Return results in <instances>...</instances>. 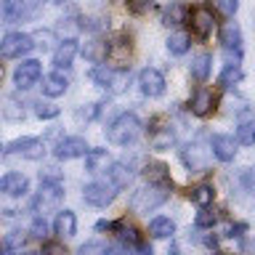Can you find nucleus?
<instances>
[{"label":"nucleus","instance_id":"nucleus-1","mask_svg":"<svg viewBox=\"0 0 255 255\" xmlns=\"http://www.w3.org/2000/svg\"><path fill=\"white\" fill-rule=\"evenodd\" d=\"M64 199V181L59 175H43L40 173V191L32 199V210L37 215H45V210H56Z\"/></svg>","mask_w":255,"mask_h":255},{"label":"nucleus","instance_id":"nucleus-2","mask_svg":"<svg viewBox=\"0 0 255 255\" xmlns=\"http://www.w3.org/2000/svg\"><path fill=\"white\" fill-rule=\"evenodd\" d=\"M91 83H96L99 88L109 93H123L128 85H130V69L128 67H107V64H96V67L88 72Z\"/></svg>","mask_w":255,"mask_h":255},{"label":"nucleus","instance_id":"nucleus-3","mask_svg":"<svg viewBox=\"0 0 255 255\" xmlns=\"http://www.w3.org/2000/svg\"><path fill=\"white\" fill-rule=\"evenodd\" d=\"M138 135H141V120L135 112H123V115H117L107 128V138L112 143H117V146H128V143H133Z\"/></svg>","mask_w":255,"mask_h":255},{"label":"nucleus","instance_id":"nucleus-4","mask_svg":"<svg viewBox=\"0 0 255 255\" xmlns=\"http://www.w3.org/2000/svg\"><path fill=\"white\" fill-rule=\"evenodd\" d=\"M167 199H170V186H162V183H146L143 189L133 191L130 210L133 213H151V210H157L159 205H165Z\"/></svg>","mask_w":255,"mask_h":255},{"label":"nucleus","instance_id":"nucleus-5","mask_svg":"<svg viewBox=\"0 0 255 255\" xmlns=\"http://www.w3.org/2000/svg\"><path fill=\"white\" fill-rule=\"evenodd\" d=\"M32 48H35V40H32V35H27V32H8V35H3V40H0V56H3V59H21V56H27Z\"/></svg>","mask_w":255,"mask_h":255},{"label":"nucleus","instance_id":"nucleus-6","mask_svg":"<svg viewBox=\"0 0 255 255\" xmlns=\"http://www.w3.org/2000/svg\"><path fill=\"white\" fill-rule=\"evenodd\" d=\"M117 186H112L109 181H91L83 186V202L93 205V207H107L115 202L117 197Z\"/></svg>","mask_w":255,"mask_h":255},{"label":"nucleus","instance_id":"nucleus-7","mask_svg":"<svg viewBox=\"0 0 255 255\" xmlns=\"http://www.w3.org/2000/svg\"><path fill=\"white\" fill-rule=\"evenodd\" d=\"M130 37L128 35H112L104 43V61H109L112 67H125V61L130 59Z\"/></svg>","mask_w":255,"mask_h":255},{"label":"nucleus","instance_id":"nucleus-8","mask_svg":"<svg viewBox=\"0 0 255 255\" xmlns=\"http://www.w3.org/2000/svg\"><path fill=\"white\" fill-rule=\"evenodd\" d=\"M221 45L226 53L229 64H239L242 61V51H245V40H242V29L237 24H226L221 29Z\"/></svg>","mask_w":255,"mask_h":255},{"label":"nucleus","instance_id":"nucleus-9","mask_svg":"<svg viewBox=\"0 0 255 255\" xmlns=\"http://www.w3.org/2000/svg\"><path fill=\"white\" fill-rule=\"evenodd\" d=\"M40 77H43V64H40L37 59H24L19 67L13 69V85L19 88V91L35 88L40 83Z\"/></svg>","mask_w":255,"mask_h":255},{"label":"nucleus","instance_id":"nucleus-10","mask_svg":"<svg viewBox=\"0 0 255 255\" xmlns=\"http://www.w3.org/2000/svg\"><path fill=\"white\" fill-rule=\"evenodd\" d=\"M135 83H138V91L143 96H149V99H159V96L165 93V75L154 67H143L138 72V77H135Z\"/></svg>","mask_w":255,"mask_h":255},{"label":"nucleus","instance_id":"nucleus-11","mask_svg":"<svg viewBox=\"0 0 255 255\" xmlns=\"http://www.w3.org/2000/svg\"><path fill=\"white\" fill-rule=\"evenodd\" d=\"M5 154L24 157V159H40V157H45V146L40 138H35V135H24V138H16V141L8 143Z\"/></svg>","mask_w":255,"mask_h":255},{"label":"nucleus","instance_id":"nucleus-12","mask_svg":"<svg viewBox=\"0 0 255 255\" xmlns=\"http://www.w3.org/2000/svg\"><path fill=\"white\" fill-rule=\"evenodd\" d=\"M88 141L83 135H64V138L53 146V154L56 159H77V157H85L88 154Z\"/></svg>","mask_w":255,"mask_h":255},{"label":"nucleus","instance_id":"nucleus-13","mask_svg":"<svg viewBox=\"0 0 255 255\" xmlns=\"http://www.w3.org/2000/svg\"><path fill=\"white\" fill-rule=\"evenodd\" d=\"M186 21L191 24V35H194L197 40H207V37H210L213 24H215L210 8H194V11L186 16Z\"/></svg>","mask_w":255,"mask_h":255},{"label":"nucleus","instance_id":"nucleus-14","mask_svg":"<svg viewBox=\"0 0 255 255\" xmlns=\"http://www.w3.org/2000/svg\"><path fill=\"white\" fill-rule=\"evenodd\" d=\"M29 191V178L24 173L0 175V197H24Z\"/></svg>","mask_w":255,"mask_h":255},{"label":"nucleus","instance_id":"nucleus-15","mask_svg":"<svg viewBox=\"0 0 255 255\" xmlns=\"http://www.w3.org/2000/svg\"><path fill=\"white\" fill-rule=\"evenodd\" d=\"M237 146L239 143H237L234 135H226V133L210 135V151L221 159V162H231V159L237 157Z\"/></svg>","mask_w":255,"mask_h":255},{"label":"nucleus","instance_id":"nucleus-16","mask_svg":"<svg viewBox=\"0 0 255 255\" xmlns=\"http://www.w3.org/2000/svg\"><path fill=\"white\" fill-rule=\"evenodd\" d=\"M149 143H151V149L165 151V149H170L175 143V133L170 130V125L159 128V117H154L149 123Z\"/></svg>","mask_w":255,"mask_h":255},{"label":"nucleus","instance_id":"nucleus-17","mask_svg":"<svg viewBox=\"0 0 255 255\" xmlns=\"http://www.w3.org/2000/svg\"><path fill=\"white\" fill-rule=\"evenodd\" d=\"M213 109H215L213 91H207V88H197V91L191 93V99H189V112H191V115H197V117H207V115H213Z\"/></svg>","mask_w":255,"mask_h":255},{"label":"nucleus","instance_id":"nucleus-18","mask_svg":"<svg viewBox=\"0 0 255 255\" xmlns=\"http://www.w3.org/2000/svg\"><path fill=\"white\" fill-rule=\"evenodd\" d=\"M207 151L210 149H202L194 141V143H186V146L181 149V159H183V165H186L191 173H199V170L207 167Z\"/></svg>","mask_w":255,"mask_h":255},{"label":"nucleus","instance_id":"nucleus-19","mask_svg":"<svg viewBox=\"0 0 255 255\" xmlns=\"http://www.w3.org/2000/svg\"><path fill=\"white\" fill-rule=\"evenodd\" d=\"M75 56H77V40L64 37L59 43V48L53 51V67L56 69H69L72 61H75Z\"/></svg>","mask_w":255,"mask_h":255},{"label":"nucleus","instance_id":"nucleus-20","mask_svg":"<svg viewBox=\"0 0 255 255\" xmlns=\"http://www.w3.org/2000/svg\"><path fill=\"white\" fill-rule=\"evenodd\" d=\"M40 80H43V96H48V99H59V96L69 91V80L61 72H51V75H43Z\"/></svg>","mask_w":255,"mask_h":255},{"label":"nucleus","instance_id":"nucleus-21","mask_svg":"<svg viewBox=\"0 0 255 255\" xmlns=\"http://www.w3.org/2000/svg\"><path fill=\"white\" fill-rule=\"evenodd\" d=\"M53 231L61 239L75 237L77 234V215L72 210H59V215H56V221H53Z\"/></svg>","mask_w":255,"mask_h":255},{"label":"nucleus","instance_id":"nucleus-22","mask_svg":"<svg viewBox=\"0 0 255 255\" xmlns=\"http://www.w3.org/2000/svg\"><path fill=\"white\" fill-rule=\"evenodd\" d=\"M29 11L24 8V0H0V24H13Z\"/></svg>","mask_w":255,"mask_h":255},{"label":"nucleus","instance_id":"nucleus-23","mask_svg":"<svg viewBox=\"0 0 255 255\" xmlns=\"http://www.w3.org/2000/svg\"><path fill=\"white\" fill-rule=\"evenodd\" d=\"M112 157H109V149H88L85 154V170L88 173H104L109 167Z\"/></svg>","mask_w":255,"mask_h":255},{"label":"nucleus","instance_id":"nucleus-24","mask_svg":"<svg viewBox=\"0 0 255 255\" xmlns=\"http://www.w3.org/2000/svg\"><path fill=\"white\" fill-rule=\"evenodd\" d=\"M141 173H143V178H146V183H162V186H173V183H170V167H167L165 162H149Z\"/></svg>","mask_w":255,"mask_h":255},{"label":"nucleus","instance_id":"nucleus-25","mask_svg":"<svg viewBox=\"0 0 255 255\" xmlns=\"http://www.w3.org/2000/svg\"><path fill=\"white\" fill-rule=\"evenodd\" d=\"M104 173H107V181L112 183V186H117V189H125L128 183H130V178H133L130 167H125L123 162H109V167Z\"/></svg>","mask_w":255,"mask_h":255},{"label":"nucleus","instance_id":"nucleus-26","mask_svg":"<svg viewBox=\"0 0 255 255\" xmlns=\"http://www.w3.org/2000/svg\"><path fill=\"white\" fill-rule=\"evenodd\" d=\"M175 234V223L167 215H157L149 221V237L151 239H170Z\"/></svg>","mask_w":255,"mask_h":255},{"label":"nucleus","instance_id":"nucleus-27","mask_svg":"<svg viewBox=\"0 0 255 255\" xmlns=\"http://www.w3.org/2000/svg\"><path fill=\"white\" fill-rule=\"evenodd\" d=\"M210 67H213V56L210 53L194 56V61H191V77H194L197 83H205V80L210 77Z\"/></svg>","mask_w":255,"mask_h":255},{"label":"nucleus","instance_id":"nucleus-28","mask_svg":"<svg viewBox=\"0 0 255 255\" xmlns=\"http://www.w3.org/2000/svg\"><path fill=\"white\" fill-rule=\"evenodd\" d=\"M186 16H189V8L183 3H170L162 13V24H167V27H178V24L186 21Z\"/></svg>","mask_w":255,"mask_h":255},{"label":"nucleus","instance_id":"nucleus-29","mask_svg":"<svg viewBox=\"0 0 255 255\" xmlns=\"http://www.w3.org/2000/svg\"><path fill=\"white\" fill-rule=\"evenodd\" d=\"M189 199L199 207H207V205H213V199H215V189L210 183H199V186H194L189 191Z\"/></svg>","mask_w":255,"mask_h":255},{"label":"nucleus","instance_id":"nucleus-30","mask_svg":"<svg viewBox=\"0 0 255 255\" xmlns=\"http://www.w3.org/2000/svg\"><path fill=\"white\" fill-rule=\"evenodd\" d=\"M189 48H191V37L186 35V32H173V35L167 37V51H170L173 56L189 53Z\"/></svg>","mask_w":255,"mask_h":255},{"label":"nucleus","instance_id":"nucleus-31","mask_svg":"<svg viewBox=\"0 0 255 255\" xmlns=\"http://www.w3.org/2000/svg\"><path fill=\"white\" fill-rule=\"evenodd\" d=\"M239 80H242V69H239V64H226L221 72V77H218V85L221 88H231V85H237Z\"/></svg>","mask_w":255,"mask_h":255},{"label":"nucleus","instance_id":"nucleus-32","mask_svg":"<svg viewBox=\"0 0 255 255\" xmlns=\"http://www.w3.org/2000/svg\"><path fill=\"white\" fill-rule=\"evenodd\" d=\"M253 123H250V117L242 120L237 128V143H245V146H253Z\"/></svg>","mask_w":255,"mask_h":255},{"label":"nucleus","instance_id":"nucleus-33","mask_svg":"<svg viewBox=\"0 0 255 255\" xmlns=\"http://www.w3.org/2000/svg\"><path fill=\"white\" fill-rule=\"evenodd\" d=\"M59 107L56 104H51V101H37L35 104V115L40 117V120H53V117H59Z\"/></svg>","mask_w":255,"mask_h":255},{"label":"nucleus","instance_id":"nucleus-34","mask_svg":"<svg viewBox=\"0 0 255 255\" xmlns=\"http://www.w3.org/2000/svg\"><path fill=\"white\" fill-rule=\"evenodd\" d=\"M213 5L218 8V13L223 16V19H231V16L237 13V8H239V0H213Z\"/></svg>","mask_w":255,"mask_h":255},{"label":"nucleus","instance_id":"nucleus-35","mask_svg":"<svg viewBox=\"0 0 255 255\" xmlns=\"http://www.w3.org/2000/svg\"><path fill=\"white\" fill-rule=\"evenodd\" d=\"M218 221V215H215L210 207H199V213H197V218H194V223L199 229H207V226H213V223Z\"/></svg>","mask_w":255,"mask_h":255},{"label":"nucleus","instance_id":"nucleus-36","mask_svg":"<svg viewBox=\"0 0 255 255\" xmlns=\"http://www.w3.org/2000/svg\"><path fill=\"white\" fill-rule=\"evenodd\" d=\"M77 255H109V250L101 242H85L77 247Z\"/></svg>","mask_w":255,"mask_h":255},{"label":"nucleus","instance_id":"nucleus-37","mask_svg":"<svg viewBox=\"0 0 255 255\" xmlns=\"http://www.w3.org/2000/svg\"><path fill=\"white\" fill-rule=\"evenodd\" d=\"M3 115L8 120H24V107L19 101H13V99H8L5 101V107H3Z\"/></svg>","mask_w":255,"mask_h":255},{"label":"nucleus","instance_id":"nucleus-38","mask_svg":"<svg viewBox=\"0 0 255 255\" xmlns=\"http://www.w3.org/2000/svg\"><path fill=\"white\" fill-rule=\"evenodd\" d=\"M151 3H154V0H125L128 11H130L133 16H141V13H146L149 8H151Z\"/></svg>","mask_w":255,"mask_h":255},{"label":"nucleus","instance_id":"nucleus-39","mask_svg":"<svg viewBox=\"0 0 255 255\" xmlns=\"http://www.w3.org/2000/svg\"><path fill=\"white\" fill-rule=\"evenodd\" d=\"M43 255H69V250L64 247V242H59V239H51V242L43 245Z\"/></svg>","mask_w":255,"mask_h":255},{"label":"nucleus","instance_id":"nucleus-40","mask_svg":"<svg viewBox=\"0 0 255 255\" xmlns=\"http://www.w3.org/2000/svg\"><path fill=\"white\" fill-rule=\"evenodd\" d=\"M83 53L91 61H104V43H101V40H93V43L88 45V51H83Z\"/></svg>","mask_w":255,"mask_h":255},{"label":"nucleus","instance_id":"nucleus-41","mask_svg":"<svg viewBox=\"0 0 255 255\" xmlns=\"http://www.w3.org/2000/svg\"><path fill=\"white\" fill-rule=\"evenodd\" d=\"M45 231H48V223L43 215H35V221H32V229H29V234L32 237H45Z\"/></svg>","mask_w":255,"mask_h":255},{"label":"nucleus","instance_id":"nucleus-42","mask_svg":"<svg viewBox=\"0 0 255 255\" xmlns=\"http://www.w3.org/2000/svg\"><path fill=\"white\" fill-rule=\"evenodd\" d=\"M239 181H242L245 191H253V170H250V167H245V170L239 173Z\"/></svg>","mask_w":255,"mask_h":255},{"label":"nucleus","instance_id":"nucleus-43","mask_svg":"<svg viewBox=\"0 0 255 255\" xmlns=\"http://www.w3.org/2000/svg\"><path fill=\"white\" fill-rule=\"evenodd\" d=\"M133 253L135 255H151V247L146 242H138V245H133Z\"/></svg>","mask_w":255,"mask_h":255},{"label":"nucleus","instance_id":"nucleus-44","mask_svg":"<svg viewBox=\"0 0 255 255\" xmlns=\"http://www.w3.org/2000/svg\"><path fill=\"white\" fill-rule=\"evenodd\" d=\"M37 3H43V0H37ZM45 3H53V5H61V3H67V0H45Z\"/></svg>","mask_w":255,"mask_h":255},{"label":"nucleus","instance_id":"nucleus-45","mask_svg":"<svg viewBox=\"0 0 255 255\" xmlns=\"http://www.w3.org/2000/svg\"><path fill=\"white\" fill-rule=\"evenodd\" d=\"M167 255H181V250H178V247H170V250H167Z\"/></svg>","mask_w":255,"mask_h":255},{"label":"nucleus","instance_id":"nucleus-46","mask_svg":"<svg viewBox=\"0 0 255 255\" xmlns=\"http://www.w3.org/2000/svg\"><path fill=\"white\" fill-rule=\"evenodd\" d=\"M0 77H3V67H0Z\"/></svg>","mask_w":255,"mask_h":255},{"label":"nucleus","instance_id":"nucleus-47","mask_svg":"<svg viewBox=\"0 0 255 255\" xmlns=\"http://www.w3.org/2000/svg\"><path fill=\"white\" fill-rule=\"evenodd\" d=\"M215 255H223V253H215Z\"/></svg>","mask_w":255,"mask_h":255}]
</instances>
